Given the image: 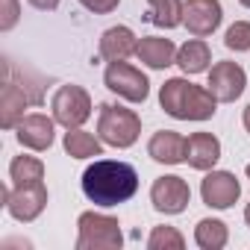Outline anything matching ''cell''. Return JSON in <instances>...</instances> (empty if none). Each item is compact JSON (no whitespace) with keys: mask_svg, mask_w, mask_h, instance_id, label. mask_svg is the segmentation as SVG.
Here are the masks:
<instances>
[{"mask_svg":"<svg viewBox=\"0 0 250 250\" xmlns=\"http://www.w3.org/2000/svg\"><path fill=\"white\" fill-rule=\"evenodd\" d=\"M9 180L12 186H30V183H44V165L36 156H15L9 162Z\"/></svg>","mask_w":250,"mask_h":250,"instance_id":"obj_22","label":"cell"},{"mask_svg":"<svg viewBox=\"0 0 250 250\" xmlns=\"http://www.w3.org/2000/svg\"><path fill=\"white\" fill-rule=\"evenodd\" d=\"M15 139L21 147L27 150H36V153H44L50 150L53 139H56V118H47L42 112H30L21 118V124L15 127Z\"/></svg>","mask_w":250,"mask_h":250,"instance_id":"obj_9","label":"cell"},{"mask_svg":"<svg viewBox=\"0 0 250 250\" xmlns=\"http://www.w3.org/2000/svg\"><path fill=\"white\" fill-rule=\"evenodd\" d=\"M224 21L221 0H186L183 24L194 39H209Z\"/></svg>","mask_w":250,"mask_h":250,"instance_id":"obj_11","label":"cell"},{"mask_svg":"<svg viewBox=\"0 0 250 250\" xmlns=\"http://www.w3.org/2000/svg\"><path fill=\"white\" fill-rule=\"evenodd\" d=\"M209 91L218 97V103H235L244 94L247 74L238 62H215L209 68Z\"/></svg>","mask_w":250,"mask_h":250,"instance_id":"obj_10","label":"cell"},{"mask_svg":"<svg viewBox=\"0 0 250 250\" xmlns=\"http://www.w3.org/2000/svg\"><path fill=\"white\" fill-rule=\"evenodd\" d=\"M159 106L177 121H209L218 112V97L209 91V85H194L174 77L159 88Z\"/></svg>","mask_w":250,"mask_h":250,"instance_id":"obj_2","label":"cell"},{"mask_svg":"<svg viewBox=\"0 0 250 250\" xmlns=\"http://www.w3.org/2000/svg\"><path fill=\"white\" fill-rule=\"evenodd\" d=\"M200 197L206 206L212 209H229L238 197H241V183L235 180V174L229 171H209L206 180L200 183Z\"/></svg>","mask_w":250,"mask_h":250,"instance_id":"obj_12","label":"cell"},{"mask_svg":"<svg viewBox=\"0 0 250 250\" xmlns=\"http://www.w3.org/2000/svg\"><path fill=\"white\" fill-rule=\"evenodd\" d=\"M183 9L186 3L183 0H147V15L150 24L159 30H174L183 24Z\"/></svg>","mask_w":250,"mask_h":250,"instance_id":"obj_21","label":"cell"},{"mask_svg":"<svg viewBox=\"0 0 250 250\" xmlns=\"http://www.w3.org/2000/svg\"><path fill=\"white\" fill-rule=\"evenodd\" d=\"M77 250H118L124 244L118 218L103 212H83L77 218Z\"/></svg>","mask_w":250,"mask_h":250,"instance_id":"obj_4","label":"cell"},{"mask_svg":"<svg viewBox=\"0 0 250 250\" xmlns=\"http://www.w3.org/2000/svg\"><path fill=\"white\" fill-rule=\"evenodd\" d=\"M80 3H83L88 12H94V15H109V12L118 9L121 0H80Z\"/></svg>","mask_w":250,"mask_h":250,"instance_id":"obj_26","label":"cell"},{"mask_svg":"<svg viewBox=\"0 0 250 250\" xmlns=\"http://www.w3.org/2000/svg\"><path fill=\"white\" fill-rule=\"evenodd\" d=\"M103 85H106L112 94L124 97L127 103H145L147 94H150L147 77H145L139 68H133L127 59H124V62H109V65H106V71H103Z\"/></svg>","mask_w":250,"mask_h":250,"instance_id":"obj_5","label":"cell"},{"mask_svg":"<svg viewBox=\"0 0 250 250\" xmlns=\"http://www.w3.org/2000/svg\"><path fill=\"white\" fill-rule=\"evenodd\" d=\"M177 50L171 39H159V36H145L139 39V47H136V59L153 71H165L168 65H177Z\"/></svg>","mask_w":250,"mask_h":250,"instance_id":"obj_14","label":"cell"},{"mask_svg":"<svg viewBox=\"0 0 250 250\" xmlns=\"http://www.w3.org/2000/svg\"><path fill=\"white\" fill-rule=\"evenodd\" d=\"M150 203L156 212L162 215H183L191 203V188L183 177L177 174H168V177H159L153 180L150 186Z\"/></svg>","mask_w":250,"mask_h":250,"instance_id":"obj_8","label":"cell"},{"mask_svg":"<svg viewBox=\"0 0 250 250\" xmlns=\"http://www.w3.org/2000/svg\"><path fill=\"white\" fill-rule=\"evenodd\" d=\"M30 6H36L39 12H53L56 6H59V0H27Z\"/></svg>","mask_w":250,"mask_h":250,"instance_id":"obj_27","label":"cell"},{"mask_svg":"<svg viewBox=\"0 0 250 250\" xmlns=\"http://www.w3.org/2000/svg\"><path fill=\"white\" fill-rule=\"evenodd\" d=\"M139 191V171L127 162H115V159H94L83 171V194L103 209L127 203Z\"/></svg>","mask_w":250,"mask_h":250,"instance_id":"obj_1","label":"cell"},{"mask_svg":"<svg viewBox=\"0 0 250 250\" xmlns=\"http://www.w3.org/2000/svg\"><path fill=\"white\" fill-rule=\"evenodd\" d=\"M244 174H247V180H250V165H247V168H244Z\"/></svg>","mask_w":250,"mask_h":250,"instance_id":"obj_31","label":"cell"},{"mask_svg":"<svg viewBox=\"0 0 250 250\" xmlns=\"http://www.w3.org/2000/svg\"><path fill=\"white\" fill-rule=\"evenodd\" d=\"M224 44L235 53H247L250 50V21H235L227 36H224Z\"/></svg>","mask_w":250,"mask_h":250,"instance_id":"obj_24","label":"cell"},{"mask_svg":"<svg viewBox=\"0 0 250 250\" xmlns=\"http://www.w3.org/2000/svg\"><path fill=\"white\" fill-rule=\"evenodd\" d=\"M221 159V142L212 133H191L186 139V162L194 171H212Z\"/></svg>","mask_w":250,"mask_h":250,"instance_id":"obj_13","label":"cell"},{"mask_svg":"<svg viewBox=\"0 0 250 250\" xmlns=\"http://www.w3.org/2000/svg\"><path fill=\"white\" fill-rule=\"evenodd\" d=\"M62 145H65V153L71 159H94V156H103V142L94 139L91 133H85L83 127L68 130L65 139H62Z\"/></svg>","mask_w":250,"mask_h":250,"instance_id":"obj_19","label":"cell"},{"mask_svg":"<svg viewBox=\"0 0 250 250\" xmlns=\"http://www.w3.org/2000/svg\"><path fill=\"white\" fill-rule=\"evenodd\" d=\"M238 3H241V6H244V9H250V0H238Z\"/></svg>","mask_w":250,"mask_h":250,"instance_id":"obj_30","label":"cell"},{"mask_svg":"<svg viewBox=\"0 0 250 250\" xmlns=\"http://www.w3.org/2000/svg\"><path fill=\"white\" fill-rule=\"evenodd\" d=\"M27 106H30L27 88H21V85H15V83L6 80L3 94H0V127H3V130H15L18 124H21V118H24Z\"/></svg>","mask_w":250,"mask_h":250,"instance_id":"obj_17","label":"cell"},{"mask_svg":"<svg viewBox=\"0 0 250 250\" xmlns=\"http://www.w3.org/2000/svg\"><path fill=\"white\" fill-rule=\"evenodd\" d=\"M227 241H229V229H227L224 221H218V218L197 221V227H194V244L200 250H221V247H227Z\"/></svg>","mask_w":250,"mask_h":250,"instance_id":"obj_20","label":"cell"},{"mask_svg":"<svg viewBox=\"0 0 250 250\" xmlns=\"http://www.w3.org/2000/svg\"><path fill=\"white\" fill-rule=\"evenodd\" d=\"M147 156L159 165H183L186 162V136L174 130H159L147 142Z\"/></svg>","mask_w":250,"mask_h":250,"instance_id":"obj_15","label":"cell"},{"mask_svg":"<svg viewBox=\"0 0 250 250\" xmlns=\"http://www.w3.org/2000/svg\"><path fill=\"white\" fill-rule=\"evenodd\" d=\"M50 109H53V118L59 127L77 130L91 118V97L83 85H59L50 100Z\"/></svg>","mask_w":250,"mask_h":250,"instance_id":"obj_6","label":"cell"},{"mask_svg":"<svg viewBox=\"0 0 250 250\" xmlns=\"http://www.w3.org/2000/svg\"><path fill=\"white\" fill-rule=\"evenodd\" d=\"M177 65L186 77H194V74H203L209 71L212 65V50L203 39H188L180 50H177Z\"/></svg>","mask_w":250,"mask_h":250,"instance_id":"obj_18","label":"cell"},{"mask_svg":"<svg viewBox=\"0 0 250 250\" xmlns=\"http://www.w3.org/2000/svg\"><path fill=\"white\" fill-rule=\"evenodd\" d=\"M142 136V118L118 103H103L100 106V118H97V139L109 147L127 150L139 142Z\"/></svg>","mask_w":250,"mask_h":250,"instance_id":"obj_3","label":"cell"},{"mask_svg":"<svg viewBox=\"0 0 250 250\" xmlns=\"http://www.w3.org/2000/svg\"><path fill=\"white\" fill-rule=\"evenodd\" d=\"M136 47H139V39L130 27H109L100 36V59H106V62L130 59V56H136Z\"/></svg>","mask_w":250,"mask_h":250,"instance_id":"obj_16","label":"cell"},{"mask_svg":"<svg viewBox=\"0 0 250 250\" xmlns=\"http://www.w3.org/2000/svg\"><path fill=\"white\" fill-rule=\"evenodd\" d=\"M186 247V238L177 227H153L150 229V238H147V250H183Z\"/></svg>","mask_w":250,"mask_h":250,"instance_id":"obj_23","label":"cell"},{"mask_svg":"<svg viewBox=\"0 0 250 250\" xmlns=\"http://www.w3.org/2000/svg\"><path fill=\"white\" fill-rule=\"evenodd\" d=\"M241 121H244V130H247V133H250V106H247V109H244V118H241Z\"/></svg>","mask_w":250,"mask_h":250,"instance_id":"obj_28","label":"cell"},{"mask_svg":"<svg viewBox=\"0 0 250 250\" xmlns=\"http://www.w3.org/2000/svg\"><path fill=\"white\" fill-rule=\"evenodd\" d=\"M21 18L18 0H0V33H9Z\"/></svg>","mask_w":250,"mask_h":250,"instance_id":"obj_25","label":"cell"},{"mask_svg":"<svg viewBox=\"0 0 250 250\" xmlns=\"http://www.w3.org/2000/svg\"><path fill=\"white\" fill-rule=\"evenodd\" d=\"M244 224H247V227H250V203H247V206H244Z\"/></svg>","mask_w":250,"mask_h":250,"instance_id":"obj_29","label":"cell"},{"mask_svg":"<svg viewBox=\"0 0 250 250\" xmlns=\"http://www.w3.org/2000/svg\"><path fill=\"white\" fill-rule=\"evenodd\" d=\"M3 206L6 212L21 221V224H33L44 206H47V186L44 183H30V186H3Z\"/></svg>","mask_w":250,"mask_h":250,"instance_id":"obj_7","label":"cell"}]
</instances>
